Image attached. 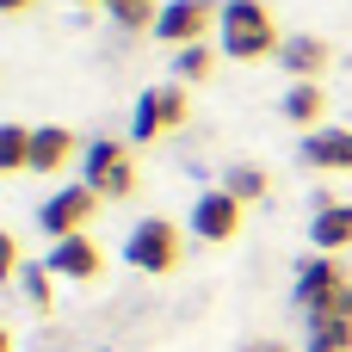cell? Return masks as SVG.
I'll return each instance as SVG.
<instances>
[{
  "instance_id": "6da1fadb",
  "label": "cell",
  "mask_w": 352,
  "mask_h": 352,
  "mask_svg": "<svg viewBox=\"0 0 352 352\" xmlns=\"http://www.w3.org/2000/svg\"><path fill=\"white\" fill-rule=\"evenodd\" d=\"M217 31H223V56H235V62H260V56L285 50L278 19H272L266 0H229L223 19H217Z\"/></svg>"
},
{
  "instance_id": "7a4b0ae2",
  "label": "cell",
  "mask_w": 352,
  "mask_h": 352,
  "mask_svg": "<svg viewBox=\"0 0 352 352\" xmlns=\"http://www.w3.org/2000/svg\"><path fill=\"white\" fill-rule=\"evenodd\" d=\"M179 254H186V229L179 223H167V217H142L130 235H124V260L136 266V272H173L179 266Z\"/></svg>"
},
{
  "instance_id": "3957f363",
  "label": "cell",
  "mask_w": 352,
  "mask_h": 352,
  "mask_svg": "<svg viewBox=\"0 0 352 352\" xmlns=\"http://www.w3.org/2000/svg\"><path fill=\"white\" fill-rule=\"evenodd\" d=\"M80 167H87V186H93L99 198H111V204L136 192V161H130V148H124V142L93 136V142L80 148Z\"/></svg>"
},
{
  "instance_id": "277c9868",
  "label": "cell",
  "mask_w": 352,
  "mask_h": 352,
  "mask_svg": "<svg viewBox=\"0 0 352 352\" xmlns=\"http://www.w3.org/2000/svg\"><path fill=\"white\" fill-rule=\"evenodd\" d=\"M105 198L80 179V186H62V192H50L43 204H37V229L50 235V241H68V235H87V223H93V210H99Z\"/></svg>"
},
{
  "instance_id": "5b68a950",
  "label": "cell",
  "mask_w": 352,
  "mask_h": 352,
  "mask_svg": "<svg viewBox=\"0 0 352 352\" xmlns=\"http://www.w3.org/2000/svg\"><path fill=\"white\" fill-rule=\"evenodd\" d=\"M223 19V6H210V0H167L161 12H155V37L161 43H173V50H192V43H204V31Z\"/></svg>"
},
{
  "instance_id": "8992f818",
  "label": "cell",
  "mask_w": 352,
  "mask_h": 352,
  "mask_svg": "<svg viewBox=\"0 0 352 352\" xmlns=\"http://www.w3.org/2000/svg\"><path fill=\"white\" fill-rule=\"evenodd\" d=\"M235 235H241V198H235L229 186L198 192V198H192V241L223 248V241H235Z\"/></svg>"
},
{
  "instance_id": "52a82bcc",
  "label": "cell",
  "mask_w": 352,
  "mask_h": 352,
  "mask_svg": "<svg viewBox=\"0 0 352 352\" xmlns=\"http://www.w3.org/2000/svg\"><path fill=\"white\" fill-rule=\"evenodd\" d=\"M346 285V272H340V260L334 254H309L297 272H291V303L303 309V316H322L328 303H334V291Z\"/></svg>"
},
{
  "instance_id": "ba28073f",
  "label": "cell",
  "mask_w": 352,
  "mask_h": 352,
  "mask_svg": "<svg viewBox=\"0 0 352 352\" xmlns=\"http://www.w3.org/2000/svg\"><path fill=\"white\" fill-rule=\"evenodd\" d=\"M56 278H68V285H93L99 272H105V254H99V241L93 235H68V241H56L50 248V260H43Z\"/></svg>"
},
{
  "instance_id": "9c48e42d",
  "label": "cell",
  "mask_w": 352,
  "mask_h": 352,
  "mask_svg": "<svg viewBox=\"0 0 352 352\" xmlns=\"http://www.w3.org/2000/svg\"><path fill=\"white\" fill-rule=\"evenodd\" d=\"M303 161L309 167H322V173H352V130H328V124H316V130H303Z\"/></svg>"
},
{
  "instance_id": "30bf717a",
  "label": "cell",
  "mask_w": 352,
  "mask_h": 352,
  "mask_svg": "<svg viewBox=\"0 0 352 352\" xmlns=\"http://www.w3.org/2000/svg\"><path fill=\"white\" fill-rule=\"evenodd\" d=\"M80 148H87V142H80L74 130H62V124L31 130V167H37V173H62V167H68Z\"/></svg>"
},
{
  "instance_id": "8fae6325",
  "label": "cell",
  "mask_w": 352,
  "mask_h": 352,
  "mask_svg": "<svg viewBox=\"0 0 352 352\" xmlns=\"http://www.w3.org/2000/svg\"><path fill=\"white\" fill-rule=\"evenodd\" d=\"M278 62H285V74L291 80H316L328 62H334V50H328V37H285V50H278Z\"/></svg>"
},
{
  "instance_id": "7c38bea8",
  "label": "cell",
  "mask_w": 352,
  "mask_h": 352,
  "mask_svg": "<svg viewBox=\"0 0 352 352\" xmlns=\"http://www.w3.org/2000/svg\"><path fill=\"white\" fill-rule=\"evenodd\" d=\"M309 241H316V254H340V248H352V204H322L316 223H309Z\"/></svg>"
},
{
  "instance_id": "4fadbf2b",
  "label": "cell",
  "mask_w": 352,
  "mask_h": 352,
  "mask_svg": "<svg viewBox=\"0 0 352 352\" xmlns=\"http://www.w3.org/2000/svg\"><path fill=\"white\" fill-rule=\"evenodd\" d=\"M322 111H328V93H322L316 80H291V93H285V118L303 124V130H316Z\"/></svg>"
},
{
  "instance_id": "5bb4252c",
  "label": "cell",
  "mask_w": 352,
  "mask_h": 352,
  "mask_svg": "<svg viewBox=\"0 0 352 352\" xmlns=\"http://www.w3.org/2000/svg\"><path fill=\"white\" fill-rule=\"evenodd\" d=\"M155 136H167V111H161V87H148V93L136 99V111H130V142H155Z\"/></svg>"
},
{
  "instance_id": "9a60e30c",
  "label": "cell",
  "mask_w": 352,
  "mask_h": 352,
  "mask_svg": "<svg viewBox=\"0 0 352 352\" xmlns=\"http://www.w3.org/2000/svg\"><path fill=\"white\" fill-rule=\"evenodd\" d=\"M303 352H352V322L346 316H309V346Z\"/></svg>"
},
{
  "instance_id": "2e32d148",
  "label": "cell",
  "mask_w": 352,
  "mask_h": 352,
  "mask_svg": "<svg viewBox=\"0 0 352 352\" xmlns=\"http://www.w3.org/2000/svg\"><path fill=\"white\" fill-rule=\"evenodd\" d=\"M25 167H31V130L0 124V173H25Z\"/></svg>"
},
{
  "instance_id": "e0dca14e",
  "label": "cell",
  "mask_w": 352,
  "mask_h": 352,
  "mask_svg": "<svg viewBox=\"0 0 352 352\" xmlns=\"http://www.w3.org/2000/svg\"><path fill=\"white\" fill-rule=\"evenodd\" d=\"M210 68H217V50H210V43L173 50V74H179V87H186V80H192V87H198V80H210Z\"/></svg>"
},
{
  "instance_id": "ac0fdd59",
  "label": "cell",
  "mask_w": 352,
  "mask_h": 352,
  "mask_svg": "<svg viewBox=\"0 0 352 352\" xmlns=\"http://www.w3.org/2000/svg\"><path fill=\"white\" fill-rule=\"evenodd\" d=\"M19 285H25V303H31V309H50V297H56V291H50V285H56V272H50L43 260L19 266Z\"/></svg>"
},
{
  "instance_id": "d6986e66",
  "label": "cell",
  "mask_w": 352,
  "mask_h": 352,
  "mask_svg": "<svg viewBox=\"0 0 352 352\" xmlns=\"http://www.w3.org/2000/svg\"><path fill=\"white\" fill-rule=\"evenodd\" d=\"M241 204H254V198H266L272 192V179H266V167H229V179H223Z\"/></svg>"
},
{
  "instance_id": "ffe728a7",
  "label": "cell",
  "mask_w": 352,
  "mask_h": 352,
  "mask_svg": "<svg viewBox=\"0 0 352 352\" xmlns=\"http://www.w3.org/2000/svg\"><path fill=\"white\" fill-rule=\"evenodd\" d=\"M105 12H111L124 31H142V25H155L161 6H155V0H105Z\"/></svg>"
},
{
  "instance_id": "44dd1931",
  "label": "cell",
  "mask_w": 352,
  "mask_h": 352,
  "mask_svg": "<svg viewBox=\"0 0 352 352\" xmlns=\"http://www.w3.org/2000/svg\"><path fill=\"white\" fill-rule=\"evenodd\" d=\"M19 266H25V260H19V241L0 229V285H6V278H19Z\"/></svg>"
},
{
  "instance_id": "7402d4cb",
  "label": "cell",
  "mask_w": 352,
  "mask_h": 352,
  "mask_svg": "<svg viewBox=\"0 0 352 352\" xmlns=\"http://www.w3.org/2000/svg\"><path fill=\"white\" fill-rule=\"evenodd\" d=\"M322 316H346V322H352V278H346V285H340V291H334V303H328Z\"/></svg>"
},
{
  "instance_id": "603a6c76",
  "label": "cell",
  "mask_w": 352,
  "mask_h": 352,
  "mask_svg": "<svg viewBox=\"0 0 352 352\" xmlns=\"http://www.w3.org/2000/svg\"><path fill=\"white\" fill-rule=\"evenodd\" d=\"M248 352H291V346H278V340H254Z\"/></svg>"
},
{
  "instance_id": "cb8c5ba5",
  "label": "cell",
  "mask_w": 352,
  "mask_h": 352,
  "mask_svg": "<svg viewBox=\"0 0 352 352\" xmlns=\"http://www.w3.org/2000/svg\"><path fill=\"white\" fill-rule=\"evenodd\" d=\"M0 12H31V0H0Z\"/></svg>"
},
{
  "instance_id": "d4e9b609",
  "label": "cell",
  "mask_w": 352,
  "mask_h": 352,
  "mask_svg": "<svg viewBox=\"0 0 352 352\" xmlns=\"http://www.w3.org/2000/svg\"><path fill=\"white\" fill-rule=\"evenodd\" d=\"M0 352H12V334H6V328H0Z\"/></svg>"
},
{
  "instance_id": "484cf974",
  "label": "cell",
  "mask_w": 352,
  "mask_h": 352,
  "mask_svg": "<svg viewBox=\"0 0 352 352\" xmlns=\"http://www.w3.org/2000/svg\"><path fill=\"white\" fill-rule=\"evenodd\" d=\"M74 6H105V0H74Z\"/></svg>"
}]
</instances>
